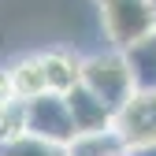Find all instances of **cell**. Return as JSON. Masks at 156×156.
<instances>
[{
    "mask_svg": "<svg viewBox=\"0 0 156 156\" xmlns=\"http://www.w3.org/2000/svg\"><path fill=\"white\" fill-rule=\"evenodd\" d=\"M126 156H156V145H141V149H126Z\"/></svg>",
    "mask_w": 156,
    "mask_h": 156,
    "instance_id": "12",
    "label": "cell"
},
{
    "mask_svg": "<svg viewBox=\"0 0 156 156\" xmlns=\"http://www.w3.org/2000/svg\"><path fill=\"white\" fill-rule=\"evenodd\" d=\"M104 156H126V149L119 145V149H112V152H104Z\"/></svg>",
    "mask_w": 156,
    "mask_h": 156,
    "instance_id": "13",
    "label": "cell"
},
{
    "mask_svg": "<svg viewBox=\"0 0 156 156\" xmlns=\"http://www.w3.org/2000/svg\"><path fill=\"white\" fill-rule=\"evenodd\" d=\"M41 71H45V89L60 97L82 82V60H74L67 52H41Z\"/></svg>",
    "mask_w": 156,
    "mask_h": 156,
    "instance_id": "7",
    "label": "cell"
},
{
    "mask_svg": "<svg viewBox=\"0 0 156 156\" xmlns=\"http://www.w3.org/2000/svg\"><path fill=\"white\" fill-rule=\"evenodd\" d=\"M112 134L123 149L156 145V93H130V101L112 119Z\"/></svg>",
    "mask_w": 156,
    "mask_h": 156,
    "instance_id": "4",
    "label": "cell"
},
{
    "mask_svg": "<svg viewBox=\"0 0 156 156\" xmlns=\"http://www.w3.org/2000/svg\"><path fill=\"white\" fill-rule=\"evenodd\" d=\"M8 82H11V93L15 101H34V97L48 93L45 89V71H41V56H26L8 67Z\"/></svg>",
    "mask_w": 156,
    "mask_h": 156,
    "instance_id": "8",
    "label": "cell"
},
{
    "mask_svg": "<svg viewBox=\"0 0 156 156\" xmlns=\"http://www.w3.org/2000/svg\"><path fill=\"white\" fill-rule=\"evenodd\" d=\"M63 101H67V112H71V123H74V134H78V138L112 134V119H115V115L97 101L82 82H78L71 93H63Z\"/></svg>",
    "mask_w": 156,
    "mask_h": 156,
    "instance_id": "5",
    "label": "cell"
},
{
    "mask_svg": "<svg viewBox=\"0 0 156 156\" xmlns=\"http://www.w3.org/2000/svg\"><path fill=\"white\" fill-rule=\"evenodd\" d=\"M19 134H26L23 130V101H8V104H0V145L19 138Z\"/></svg>",
    "mask_w": 156,
    "mask_h": 156,
    "instance_id": "10",
    "label": "cell"
},
{
    "mask_svg": "<svg viewBox=\"0 0 156 156\" xmlns=\"http://www.w3.org/2000/svg\"><path fill=\"white\" fill-rule=\"evenodd\" d=\"M15 101V93H11V82H8V71H0V104H8Z\"/></svg>",
    "mask_w": 156,
    "mask_h": 156,
    "instance_id": "11",
    "label": "cell"
},
{
    "mask_svg": "<svg viewBox=\"0 0 156 156\" xmlns=\"http://www.w3.org/2000/svg\"><path fill=\"white\" fill-rule=\"evenodd\" d=\"M145 4H149V11H152V19H156V0H145Z\"/></svg>",
    "mask_w": 156,
    "mask_h": 156,
    "instance_id": "14",
    "label": "cell"
},
{
    "mask_svg": "<svg viewBox=\"0 0 156 156\" xmlns=\"http://www.w3.org/2000/svg\"><path fill=\"white\" fill-rule=\"evenodd\" d=\"M123 63L130 71L134 93H156V34L134 41L130 48H123Z\"/></svg>",
    "mask_w": 156,
    "mask_h": 156,
    "instance_id": "6",
    "label": "cell"
},
{
    "mask_svg": "<svg viewBox=\"0 0 156 156\" xmlns=\"http://www.w3.org/2000/svg\"><path fill=\"white\" fill-rule=\"evenodd\" d=\"M0 156H67V149L52 145V141H41L34 134H19V138L0 145Z\"/></svg>",
    "mask_w": 156,
    "mask_h": 156,
    "instance_id": "9",
    "label": "cell"
},
{
    "mask_svg": "<svg viewBox=\"0 0 156 156\" xmlns=\"http://www.w3.org/2000/svg\"><path fill=\"white\" fill-rule=\"evenodd\" d=\"M23 130L34 134L41 141H52V145H74V123H71V112H67V101L60 93H41L34 101H23Z\"/></svg>",
    "mask_w": 156,
    "mask_h": 156,
    "instance_id": "2",
    "label": "cell"
},
{
    "mask_svg": "<svg viewBox=\"0 0 156 156\" xmlns=\"http://www.w3.org/2000/svg\"><path fill=\"white\" fill-rule=\"evenodd\" d=\"M97 4H101V23H104V34L115 45V52L156 34V19L145 0H97Z\"/></svg>",
    "mask_w": 156,
    "mask_h": 156,
    "instance_id": "3",
    "label": "cell"
},
{
    "mask_svg": "<svg viewBox=\"0 0 156 156\" xmlns=\"http://www.w3.org/2000/svg\"><path fill=\"white\" fill-rule=\"evenodd\" d=\"M82 86L115 115L134 93L130 71L123 63V52H97L89 60H82Z\"/></svg>",
    "mask_w": 156,
    "mask_h": 156,
    "instance_id": "1",
    "label": "cell"
}]
</instances>
